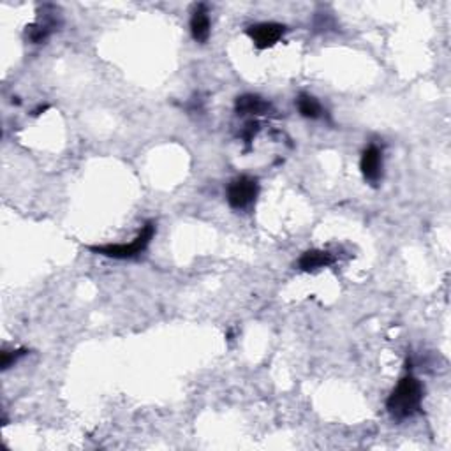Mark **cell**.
<instances>
[{
    "instance_id": "cell-1",
    "label": "cell",
    "mask_w": 451,
    "mask_h": 451,
    "mask_svg": "<svg viewBox=\"0 0 451 451\" xmlns=\"http://www.w3.org/2000/svg\"><path fill=\"white\" fill-rule=\"evenodd\" d=\"M423 402V386L413 375H406L399 381L397 388L386 400L390 416L397 421H404L420 413Z\"/></svg>"
},
{
    "instance_id": "cell-2",
    "label": "cell",
    "mask_w": 451,
    "mask_h": 451,
    "mask_svg": "<svg viewBox=\"0 0 451 451\" xmlns=\"http://www.w3.org/2000/svg\"><path fill=\"white\" fill-rule=\"evenodd\" d=\"M155 234V224L154 222H147L141 231L138 233V236L134 238L129 243H108V245H97V247H90L92 252L95 254L106 255V258H113V259H131L134 255L141 254L145 248L150 245L152 238Z\"/></svg>"
},
{
    "instance_id": "cell-3",
    "label": "cell",
    "mask_w": 451,
    "mask_h": 451,
    "mask_svg": "<svg viewBox=\"0 0 451 451\" xmlns=\"http://www.w3.org/2000/svg\"><path fill=\"white\" fill-rule=\"evenodd\" d=\"M259 194L258 180L252 176H238L227 186V203L233 210H245L255 201Z\"/></svg>"
},
{
    "instance_id": "cell-4",
    "label": "cell",
    "mask_w": 451,
    "mask_h": 451,
    "mask_svg": "<svg viewBox=\"0 0 451 451\" xmlns=\"http://www.w3.org/2000/svg\"><path fill=\"white\" fill-rule=\"evenodd\" d=\"M286 34V27L275 21H265V23L252 25L247 28V35L252 39L255 48L266 49L275 46Z\"/></svg>"
},
{
    "instance_id": "cell-5",
    "label": "cell",
    "mask_w": 451,
    "mask_h": 451,
    "mask_svg": "<svg viewBox=\"0 0 451 451\" xmlns=\"http://www.w3.org/2000/svg\"><path fill=\"white\" fill-rule=\"evenodd\" d=\"M360 169L367 182H379V179L383 175V152L375 145H371V147L365 148V152L361 154Z\"/></svg>"
},
{
    "instance_id": "cell-6",
    "label": "cell",
    "mask_w": 451,
    "mask_h": 451,
    "mask_svg": "<svg viewBox=\"0 0 451 451\" xmlns=\"http://www.w3.org/2000/svg\"><path fill=\"white\" fill-rule=\"evenodd\" d=\"M191 32H193L194 41L201 42V44L210 39L212 23L205 4H200V6L196 7V11L193 13V18H191Z\"/></svg>"
},
{
    "instance_id": "cell-7",
    "label": "cell",
    "mask_w": 451,
    "mask_h": 451,
    "mask_svg": "<svg viewBox=\"0 0 451 451\" xmlns=\"http://www.w3.org/2000/svg\"><path fill=\"white\" fill-rule=\"evenodd\" d=\"M234 109L238 115H266L272 109L268 101L254 94H245L234 101Z\"/></svg>"
},
{
    "instance_id": "cell-8",
    "label": "cell",
    "mask_w": 451,
    "mask_h": 451,
    "mask_svg": "<svg viewBox=\"0 0 451 451\" xmlns=\"http://www.w3.org/2000/svg\"><path fill=\"white\" fill-rule=\"evenodd\" d=\"M333 263H335V258L328 251H307L298 259V268L303 272H315V270L326 268Z\"/></svg>"
},
{
    "instance_id": "cell-9",
    "label": "cell",
    "mask_w": 451,
    "mask_h": 451,
    "mask_svg": "<svg viewBox=\"0 0 451 451\" xmlns=\"http://www.w3.org/2000/svg\"><path fill=\"white\" fill-rule=\"evenodd\" d=\"M56 27V20L55 18H49V16H44V20L37 21V23L30 25V27H27V37L28 41L34 42V44H41V42H44L46 39L52 35L53 28Z\"/></svg>"
},
{
    "instance_id": "cell-10",
    "label": "cell",
    "mask_w": 451,
    "mask_h": 451,
    "mask_svg": "<svg viewBox=\"0 0 451 451\" xmlns=\"http://www.w3.org/2000/svg\"><path fill=\"white\" fill-rule=\"evenodd\" d=\"M298 112L301 113V116L311 120H318L323 116V106L314 95L311 94H300L296 99Z\"/></svg>"
},
{
    "instance_id": "cell-11",
    "label": "cell",
    "mask_w": 451,
    "mask_h": 451,
    "mask_svg": "<svg viewBox=\"0 0 451 451\" xmlns=\"http://www.w3.org/2000/svg\"><path fill=\"white\" fill-rule=\"evenodd\" d=\"M25 354H27V349L4 351L2 353V368L4 371H6V368H9L13 363H16V361L20 360L21 356H25Z\"/></svg>"
},
{
    "instance_id": "cell-12",
    "label": "cell",
    "mask_w": 451,
    "mask_h": 451,
    "mask_svg": "<svg viewBox=\"0 0 451 451\" xmlns=\"http://www.w3.org/2000/svg\"><path fill=\"white\" fill-rule=\"evenodd\" d=\"M258 131H259L258 122H248L247 126L243 127V131H241V138L245 140V143H251V141L254 140L255 134H258Z\"/></svg>"
}]
</instances>
